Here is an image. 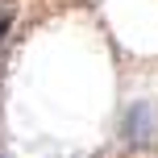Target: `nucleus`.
Listing matches in <instances>:
<instances>
[{"label":"nucleus","instance_id":"1","mask_svg":"<svg viewBox=\"0 0 158 158\" xmlns=\"http://www.w3.org/2000/svg\"><path fill=\"white\" fill-rule=\"evenodd\" d=\"M146 133H150V112H146V104H133V112L125 117V142L129 146H142L146 142Z\"/></svg>","mask_w":158,"mask_h":158}]
</instances>
